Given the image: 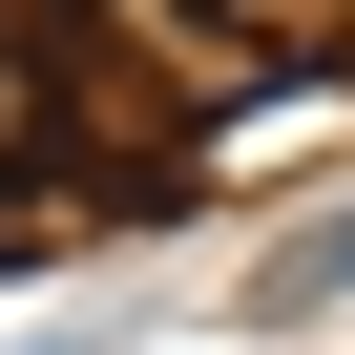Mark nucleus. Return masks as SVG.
Masks as SVG:
<instances>
[{"instance_id":"nucleus-2","label":"nucleus","mask_w":355,"mask_h":355,"mask_svg":"<svg viewBox=\"0 0 355 355\" xmlns=\"http://www.w3.org/2000/svg\"><path fill=\"white\" fill-rule=\"evenodd\" d=\"M209 21H230V42L272 63V21H293V42H355V0H209Z\"/></svg>"},{"instance_id":"nucleus-1","label":"nucleus","mask_w":355,"mask_h":355,"mask_svg":"<svg viewBox=\"0 0 355 355\" xmlns=\"http://www.w3.org/2000/svg\"><path fill=\"white\" fill-rule=\"evenodd\" d=\"M42 125H63V63H42V42H0V167H21Z\"/></svg>"}]
</instances>
